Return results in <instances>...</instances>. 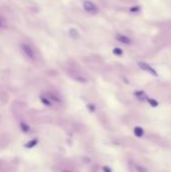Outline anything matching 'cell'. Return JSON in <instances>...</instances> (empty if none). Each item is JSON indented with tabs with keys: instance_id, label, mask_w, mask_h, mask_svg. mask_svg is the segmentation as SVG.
<instances>
[{
	"instance_id": "cell-12",
	"label": "cell",
	"mask_w": 171,
	"mask_h": 172,
	"mask_svg": "<svg viewBox=\"0 0 171 172\" xmlns=\"http://www.w3.org/2000/svg\"><path fill=\"white\" fill-rule=\"evenodd\" d=\"M113 53L116 54V56H122L123 51H122V49H119V47H115V49H113Z\"/></svg>"
},
{
	"instance_id": "cell-15",
	"label": "cell",
	"mask_w": 171,
	"mask_h": 172,
	"mask_svg": "<svg viewBox=\"0 0 171 172\" xmlns=\"http://www.w3.org/2000/svg\"><path fill=\"white\" fill-rule=\"evenodd\" d=\"M103 170H104V171L112 172V169H111V168H109V167H106V166H104V167H103Z\"/></svg>"
},
{
	"instance_id": "cell-14",
	"label": "cell",
	"mask_w": 171,
	"mask_h": 172,
	"mask_svg": "<svg viewBox=\"0 0 171 172\" xmlns=\"http://www.w3.org/2000/svg\"><path fill=\"white\" fill-rule=\"evenodd\" d=\"M4 21H3V19L0 17V29H3L4 28Z\"/></svg>"
},
{
	"instance_id": "cell-10",
	"label": "cell",
	"mask_w": 171,
	"mask_h": 172,
	"mask_svg": "<svg viewBox=\"0 0 171 172\" xmlns=\"http://www.w3.org/2000/svg\"><path fill=\"white\" fill-rule=\"evenodd\" d=\"M135 95H136L139 99H141V100H142V99H146V95H145V93H144L143 91L136 92V93H135ZM142 101H143V100H142Z\"/></svg>"
},
{
	"instance_id": "cell-17",
	"label": "cell",
	"mask_w": 171,
	"mask_h": 172,
	"mask_svg": "<svg viewBox=\"0 0 171 172\" xmlns=\"http://www.w3.org/2000/svg\"><path fill=\"white\" fill-rule=\"evenodd\" d=\"M137 170H142V171H146L145 168H141V167H137Z\"/></svg>"
},
{
	"instance_id": "cell-6",
	"label": "cell",
	"mask_w": 171,
	"mask_h": 172,
	"mask_svg": "<svg viewBox=\"0 0 171 172\" xmlns=\"http://www.w3.org/2000/svg\"><path fill=\"white\" fill-rule=\"evenodd\" d=\"M40 101H41V103H42L43 105H45V106H47V107L51 106V101H50V99L46 98V97H44V96H40Z\"/></svg>"
},
{
	"instance_id": "cell-7",
	"label": "cell",
	"mask_w": 171,
	"mask_h": 172,
	"mask_svg": "<svg viewBox=\"0 0 171 172\" xmlns=\"http://www.w3.org/2000/svg\"><path fill=\"white\" fill-rule=\"evenodd\" d=\"M38 143V140L37 139H32V140H30L29 142H27L26 144H25V147L26 148H28V149H30V148H33L36 144Z\"/></svg>"
},
{
	"instance_id": "cell-5",
	"label": "cell",
	"mask_w": 171,
	"mask_h": 172,
	"mask_svg": "<svg viewBox=\"0 0 171 172\" xmlns=\"http://www.w3.org/2000/svg\"><path fill=\"white\" fill-rule=\"evenodd\" d=\"M19 127H20L21 131L23 132V133H28V132L30 131L29 126H28L26 123H24V122H20V124H19Z\"/></svg>"
},
{
	"instance_id": "cell-2",
	"label": "cell",
	"mask_w": 171,
	"mask_h": 172,
	"mask_svg": "<svg viewBox=\"0 0 171 172\" xmlns=\"http://www.w3.org/2000/svg\"><path fill=\"white\" fill-rule=\"evenodd\" d=\"M138 66H139V67H140L141 70H143V71H146V72H148L149 74H153L154 77H158V73L155 71V70L153 68V67H152V66H150L149 65H148V64H146V63L139 61Z\"/></svg>"
},
{
	"instance_id": "cell-4",
	"label": "cell",
	"mask_w": 171,
	"mask_h": 172,
	"mask_svg": "<svg viewBox=\"0 0 171 172\" xmlns=\"http://www.w3.org/2000/svg\"><path fill=\"white\" fill-rule=\"evenodd\" d=\"M117 40H119L120 42H122L124 44H131V39L129 37H127L126 35H122V34H117L116 35Z\"/></svg>"
},
{
	"instance_id": "cell-13",
	"label": "cell",
	"mask_w": 171,
	"mask_h": 172,
	"mask_svg": "<svg viewBox=\"0 0 171 172\" xmlns=\"http://www.w3.org/2000/svg\"><path fill=\"white\" fill-rule=\"evenodd\" d=\"M139 10H140V7H139V6H134V7H131L130 8L131 12H138Z\"/></svg>"
},
{
	"instance_id": "cell-16",
	"label": "cell",
	"mask_w": 171,
	"mask_h": 172,
	"mask_svg": "<svg viewBox=\"0 0 171 172\" xmlns=\"http://www.w3.org/2000/svg\"><path fill=\"white\" fill-rule=\"evenodd\" d=\"M88 109L91 110L92 112H93V111H95V107L93 106V105H88Z\"/></svg>"
},
{
	"instance_id": "cell-1",
	"label": "cell",
	"mask_w": 171,
	"mask_h": 172,
	"mask_svg": "<svg viewBox=\"0 0 171 172\" xmlns=\"http://www.w3.org/2000/svg\"><path fill=\"white\" fill-rule=\"evenodd\" d=\"M19 47L21 49L22 53H23L28 59H31V60H34V59H35L36 54H35V51H34V49H33V47L31 45H29V44L26 43V42H21V43L19 44Z\"/></svg>"
},
{
	"instance_id": "cell-3",
	"label": "cell",
	"mask_w": 171,
	"mask_h": 172,
	"mask_svg": "<svg viewBox=\"0 0 171 172\" xmlns=\"http://www.w3.org/2000/svg\"><path fill=\"white\" fill-rule=\"evenodd\" d=\"M84 8L86 11H88V12H98V8H97V6L93 3V2H91V1H85L84 2Z\"/></svg>"
},
{
	"instance_id": "cell-8",
	"label": "cell",
	"mask_w": 171,
	"mask_h": 172,
	"mask_svg": "<svg viewBox=\"0 0 171 172\" xmlns=\"http://www.w3.org/2000/svg\"><path fill=\"white\" fill-rule=\"evenodd\" d=\"M134 133L137 137H142L144 135V130L141 128V127H135L134 129Z\"/></svg>"
},
{
	"instance_id": "cell-11",
	"label": "cell",
	"mask_w": 171,
	"mask_h": 172,
	"mask_svg": "<svg viewBox=\"0 0 171 172\" xmlns=\"http://www.w3.org/2000/svg\"><path fill=\"white\" fill-rule=\"evenodd\" d=\"M70 34H71V36H73V37H79V32L74 29V28H71L70 29Z\"/></svg>"
},
{
	"instance_id": "cell-9",
	"label": "cell",
	"mask_w": 171,
	"mask_h": 172,
	"mask_svg": "<svg viewBox=\"0 0 171 172\" xmlns=\"http://www.w3.org/2000/svg\"><path fill=\"white\" fill-rule=\"evenodd\" d=\"M147 101L150 104V106L153 107V108H156V107L158 106V102L156 100H154V99H147Z\"/></svg>"
}]
</instances>
